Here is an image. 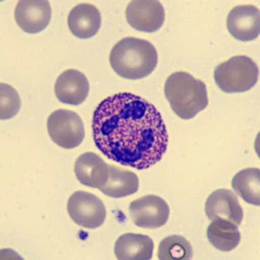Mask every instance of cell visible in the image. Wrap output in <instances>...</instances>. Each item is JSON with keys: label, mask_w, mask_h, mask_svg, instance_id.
<instances>
[{"label": "cell", "mask_w": 260, "mask_h": 260, "mask_svg": "<svg viewBox=\"0 0 260 260\" xmlns=\"http://www.w3.org/2000/svg\"><path fill=\"white\" fill-rule=\"evenodd\" d=\"M91 129L96 147L108 158L138 170L160 162L169 142L160 111L131 93L103 100L93 115Z\"/></svg>", "instance_id": "obj_1"}, {"label": "cell", "mask_w": 260, "mask_h": 260, "mask_svg": "<svg viewBox=\"0 0 260 260\" xmlns=\"http://www.w3.org/2000/svg\"><path fill=\"white\" fill-rule=\"evenodd\" d=\"M110 65L121 78L129 80L144 79L157 65V51L148 41L137 37H125L110 51Z\"/></svg>", "instance_id": "obj_2"}, {"label": "cell", "mask_w": 260, "mask_h": 260, "mask_svg": "<svg viewBox=\"0 0 260 260\" xmlns=\"http://www.w3.org/2000/svg\"><path fill=\"white\" fill-rule=\"evenodd\" d=\"M165 94L173 111L182 119L193 118L208 106L206 85L182 71L167 79Z\"/></svg>", "instance_id": "obj_3"}, {"label": "cell", "mask_w": 260, "mask_h": 260, "mask_svg": "<svg viewBox=\"0 0 260 260\" xmlns=\"http://www.w3.org/2000/svg\"><path fill=\"white\" fill-rule=\"evenodd\" d=\"M258 74L254 60L246 56H235L216 67L214 79L222 91L233 94L253 88L258 81Z\"/></svg>", "instance_id": "obj_4"}, {"label": "cell", "mask_w": 260, "mask_h": 260, "mask_svg": "<svg viewBox=\"0 0 260 260\" xmlns=\"http://www.w3.org/2000/svg\"><path fill=\"white\" fill-rule=\"evenodd\" d=\"M47 126L51 140L61 148L73 149L85 139V126L74 111L58 109L50 115Z\"/></svg>", "instance_id": "obj_5"}, {"label": "cell", "mask_w": 260, "mask_h": 260, "mask_svg": "<svg viewBox=\"0 0 260 260\" xmlns=\"http://www.w3.org/2000/svg\"><path fill=\"white\" fill-rule=\"evenodd\" d=\"M67 211L75 223L87 229L101 227L107 217L103 201L95 194L85 191H77L70 197Z\"/></svg>", "instance_id": "obj_6"}, {"label": "cell", "mask_w": 260, "mask_h": 260, "mask_svg": "<svg viewBox=\"0 0 260 260\" xmlns=\"http://www.w3.org/2000/svg\"><path fill=\"white\" fill-rule=\"evenodd\" d=\"M128 212L133 223L145 229L163 227L170 215V208L167 201L153 194L132 201L128 206Z\"/></svg>", "instance_id": "obj_7"}, {"label": "cell", "mask_w": 260, "mask_h": 260, "mask_svg": "<svg viewBox=\"0 0 260 260\" xmlns=\"http://www.w3.org/2000/svg\"><path fill=\"white\" fill-rule=\"evenodd\" d=\"M165 18V8L160 2L155 0L131 2L126 7L127 23L139 31H157L163 26Z\"/></svg>", "instance_id": "obj_8"}, {"label": "cell", "mask_w": 260, "mask_h": 260, "mask_svg": "<svg viewBox=\"0 0 260 260\" xmlns=\"http://www.w3.org/2000/svg\"><path fill=\"white\" fill-rule=\"evenodd\" d=\"M51 5L45 0H23L15 6V21L20 29L37 34L48 27L51 20Z\"/></svg>", "instance_id": "obj_9"}, {"label": "cell", "mask_w": 260, "mask_h": 260, "mask_svg": "<svg viewBox=\"0 0 260 260\" xmlns=\"http://www.w3.org/2000/svg\"><path fill=\"white\" fill-rule=\"evenodd\" d=\"M227 28L233 37L242 41H253L259 36L260 13L257 6L240 5L229 12Z\"/></svg>", "instance_id": "obj_10"}, {"label": "cell", "mask_w": 260, "mask_h": 260, "mask_svg": "<svg viewBox=\"0 0 260 260\" xmlns=\"http://www.w3.org/2000/svg\"><path fill=\"white\" fill-rule=\"evenodd\" d=\"M205 212L211 221L217 219L228 220L237 227L242 224L244 216L237 196L225 188H220L211 193L205 205Z\"/></svg>", "instance_id": "obj_11"}, {"label": "cell", "mask_w": 260, "mask_h": 260, "mask_svg": "<svg viewBox=\"0 0 260 260\" xmlns=\"http://www.w3.org/2000/svg\"><path fill=\"white\" fill-rule=\"evenodd\" d=\"M54 94L64 104L79 106L89 94V82L85 74L77 70H67L58 77Z\"/></svg>", "instance_id": "obj_12"}, {"label": "cell", "mask_w": 260, "mask_h": 260, "mask_svg": "<svg viewBox=\"0 0 260 260\" xmlns=\"http://www.w3.org/2000/svg\"><path fill=\"white\" fill-rule=\"evenodd\" d=\"M74 173L79 182L85 186L101 190L109 179L110 166L107 165L98 154L85 153L75 161Z\"/></svg>", "instance_id": "obj_13"}, {"label": "cell", "mask_w": 260, "mask_h": 260, "mask_svg": "<svg viewBox=\"0 0 260 260\" xmlns=\"http://www.w3.org/2000/svg\"><path fill=\"white\" fill-rule=\"evenodd\" d=\"M67 22L71 32L78 39H90L101 27V13L91 4H80L70 12Z\"/></svg>", "instance_id": "obj_14"}, {"label": "cell", "mask_w": 260, "mask_h": 260, "mask_svg": "<svg viewBox=\"0 0 260 260\" xmlns=\"http://www.w3.org/2000/svg\"><path fill=\"white\" fill-rule=\"evenodd\" d=\"M154 242L149 236L140 234H125L116 241L115 254L119 260L152 259Z\"/></svg>", "instance_id": "obj_15"}, {"label": "cell", "mask_w": 260, "mask_h": 260, "mask_svg": "<svg viewBox=\"0 0 260 260\" xmlns=\"http://www.w3.org/2000/svg\"><path fill=\"white\" fill-rule=\"evenodd\" d=\"M139 188V178L129 170L110 166V175L101 192L111 198H124L134 194Z\"/></svg>", "instance_id": "obj_16"}, {"label": "cell", "mask_w": 260, "mask_h": 260, "mask_svg": "<svg viewBox=\"0 0 260 260\" xmlns=\"http://www.w3.org/2000/svg\"><path fill=\"white\" fill-rule=\"evenodd\" d=\"M207 238L215 249L228 252L234 250L241 242L238 227L228 220H213L207 229Z\"/></svg>", "instance_id": "obj_17"}, {"label": "cell", "mask_w": 260, "mask_h": 260, "mask_svg": "<svg viewBox=\"0 0 260 260\" xmlns=\"http://www.w3.org/2000/svg\"><path fill=\"white\" fill-rule=\"evenodd\" d=\"M233 188L237 196L247 204L260 205V170L258 168H246L235 175L232 180Z\"/></svg>", "instance_id": "obj_18"}, {"label": "cell", "mask_w": 260, "mask_h": 260, "mask_svg": "<svg viewBox=\"0 0 260 260\" xmlns=\"http://www.w3.org/2000/svg\"><path fill=\"white\" fill-rule=\"evenodd\" d=\"M157 257L161 260L191 259L192 246L186 238L179 235H171L162 240L158 246Z\"/></svg>", "instance_id": "obj_19"}, {"label": "cell", "mask_w": 260, "mask_h": 260, "mask_svg": "<svg viewBox=\"0 0 260 260\" xmlns=\"http://www.w3.org/2000/svg\"><path fill=\"white\" fill-rule=\"evenodd\" d=\"M0 117L2 119H10L18 114L21 108V100L19 94L13 87L8 86L7 83L0 85Z\"/></svg>", "instance_id": "obj_20"}]
</instances>
